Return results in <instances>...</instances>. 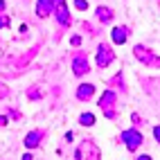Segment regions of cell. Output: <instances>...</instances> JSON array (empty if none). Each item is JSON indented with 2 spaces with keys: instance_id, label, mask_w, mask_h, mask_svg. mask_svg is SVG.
<instances>
[{
  "instance_id": "cell-1",
  "label": "cell",
  "mask_w": 160,
  "mask_h": 160,
  "mask_svg": "<svg viewBox=\"0 0 160 160\" xmlns=\"http://www.w3.org/2000/svg\"><path fill=\"white\" fill-rule=\"evenodd\" d=\"M124 142H126V147H129L131 151H135V149L140 147V142H142V135L138 133L135 129H131V131H126V133H124Z\"/></svg>"
},
{
  "instance_id": "cell-9",
  "label": "cell",
  "mask_w": 160,
  "mask_h": 160,
  "mask_svg": "<svg viewBox=\"0 0 160 160\" xmlns=\"http://www.w3.org/2000/svg\"><path fill=\"white\" fill-rule=\"evenodd\" d=\"M74 5H77L79 9H88V5H86V0H74Z\"/></svg>"
},
{
  "instance_id": "cell-5",
  "label": "cell",
  "mask_w": 160,
  "mask_h": 160,
  "mask_svg": "<svg viewBox=\"0 0 160 160\" xmlns=\"http://www.w3.org/2000/svg\"><path fill=\"white\" fill-rule=\"evenodd\" d=\"M50 9H52L50 0H38V16H48Z\"/></svg>"
},
{
  "instance_id": "cell-6",
  "label": "cell",
  "mask_w": 160,
  "mask_h": 160,
  "mask_svg": "<svg viewBox=\"0 0 160 160\" xmlns=\"http://www.w3.org/2000/svg\"><path fill=\"white\" fill-rule=\"evenodd\" d=\"M57 18H59V23H61V25H68V9L63 7V5L57 9Z\"/></svg>"
},
{
  "instance_id": "cell-10",
  "label": "cell",
  "mask_w": 160,
  "mask_h": 160,
  "mask_svg": "<svg viewBox=\"0 0 160 160\" xmlns=\"http://www.w3.org/2000/svg\"><path fill=\"white\" fill-rule=\"evenodd\" d=\"M153 133H156V140L160 142V126H156V129H153Z\"/></svg>"
},
{
  "instance_id": "cell-13",
  "label": "cell",
  "mask_w": 160,
  "mask_h": 160,
  "mask_svg": "<svg viewBox=\"0 0 160 160\" xmlns=\"http://www.w3.org/2000/svg\"><path fill=\"white\" fill-rule=\"evenodd\" d=\"M2 9H5V0H0V12H2Z\"/></svg>"
},
{
  "instance_id": "cell-11",
  "label": "cell",
  "mask_w": 160,
  "mask_h": 160,
  "mask_svg": "<svg viewBox=\"0 0 160 160\" xmlns=\"http://www.w3.org/2000/svg\"><path fill=\"white\" fill-rule=\"evenodd\" d=\"M7 25V18H0V27H5Z\"/></svg>"
},
{
  "instance_id": "cell-14",
  "label": "cell",
  "mask_w": 160,
  "mask_h": 160,
  "mask_svg": "<svg viewBox=\"0 0 160 160\" xmlns=\"http://www.w3.org/2000/svg\"><path fill=\"white\" fill-rule=\"evenodd\" d=\"M138 160H151V158H149V156H142V158H138Z\"/></svg>"
},
{
  "instance_id": "cell-7",
  "label": "cell",
  "mask_w": 160,
  "mask_h": 160,
  "mask_svg": "<svg viewBox=\"0 0 160 160\" xmlns=\"http://www.w3.org/2000/svg\"><path fill=\"white\" fill-rule=\"evenodd\" d=\"M41 142V133H29L27 138H25V144L27 147H34V144H38Z\"/></svg>"
},
{
  "instance_id": "cell-8",
  "label": "cell",
  "mask_w": 160,
  "mask_h": 160,
  "mask_svg": "<svg viewBox=\"0 0 160 160\" xmlns=\"http://www.w3.org/2000/svg\"><path fill=\"white\" fill-rule=\"evenodd\" d=\"M95 122V115L92 113H83L81 115V124H92Z\"/></svg>"
},
{
  "instance_id": "cell-2",
  "label": "cell",
  "mask_w": 160,
  "mask_h": 160,
  "mask_svg": "<svg viewBox=\"0 0 160 160\" xmlns=\"http://www.w3.org/2000/svg\"><path fill=\"white\" fill-rule=\"evenodd\" d=\"M126 36H129V29H126V27H115V29H113V41H115L117 45L124 43Z\"/></svg>"
},
{
  "instance_id": "cell-3",
  "label": "cell",
  "mask_w": 160,
  "mask_h": 160,
  "mask_svg": "<svg viewBox=\"0 0 160 160\" xmlns=\"http://www.w3.org/2000/svg\"><path fill=\"white\" fill-rule=\"evenodd\" d=\"M92 92H95V88L90 83H83V86H79V90H77V97L79 99H88V97H92Z\"/></svg>"
},
{
  "instance_id": "cell-12",
  "label": "cell",
  "mask_w": 160,
  "mask_h": 160,
  "mask_svg": "<svg viewBox=\"0 0 160 160\" xmlns=\"http://www.w3.org/2000/svg\"><path fill=\"white\" fill-rule=\"evenodd\" d=\"M23 160H32V153H25V156H23Z\"/></svg>"
},
{
  "instance_id": "cell-4",
  "label": "cell",
  "mask_w": 160,
  "mask_h": 160,
  "mask_svg": "<svg viewBox=\"0 0 160 160\" xmlns=\"http://www.w3.org/2000/svg\"><path fill=\"white\" fill-rule=\"evenodd\" d=\"M111 57H113V54L106 50V45H102V48H99V54H97V63H99V66H106V63L111 61Z\"/></svg>"
},
{
  "instance_id": "cell-15",
  "label": "cell",
  "mask_w": 160,
  "mask_h": 160,
  "mask_svg": "<svg viewBox=\"0 0 160 160\" xmlns=\"http://www.w3.org/2000/svg\"><path fill=\"white\" fill-rule=\"evenodd\" d=\"M5 122H7V120H5V117H0V126H2V124H5Z\"/></svg>"
}]
</instances>
